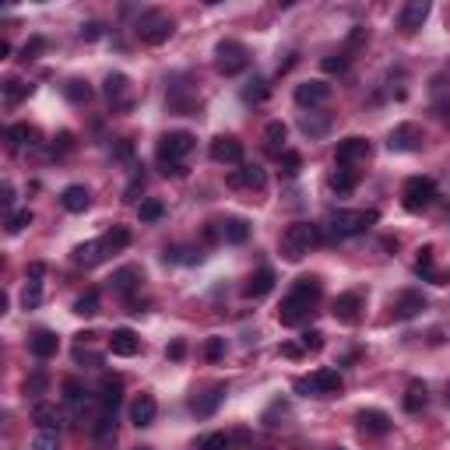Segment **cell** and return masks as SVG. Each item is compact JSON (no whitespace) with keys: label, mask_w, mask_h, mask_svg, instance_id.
<instances>
[{"label":"cell","mask_w":450,"mask_h":450,"mask_svg":"<svg viewBox=\"0 0 450 450\" xmlns=\"http://www.w3.org/2000/svg\"><path fill=\"white\" fill-rule=\"evenodd\" d=\"M317 299H320V281H317V278H296L292 292H288V296L281 299V306H278V324H285V327L303 324V320L313 313Z\"/></svg>","instance_id":"1"},{"label":"cell","mask_w":450,"mask_h":450,"mask_svg":"<svg viewBox=\"0 0 450 450\" xmlns=\"http://www.w3.org/2000/svg\"><path fill=\"white\" fill-rule=\"evenodd\" d=\"M317 243H320V229L313 222H292L285 229V236H281V254L288 261H303Z\"/></svg>","instance_id":"2"},{"label":"cell","mask_w":450,"mask_h":450,"mask_svg":"<svg viewBox=\"0 0 450 450\" xmlns=\"http://www.w3.org/2000/svg\"><path fill=\"white\" fill-rule=\"evenodd\" d=\"M376 222H380V215H376V211H331L327 229H331V236H334V240H352V236L369 232Z\"/></svg>","instance_id":"3"},{"label":"cell","mask_w":450,"mask_h":450,"mask_svg":"<svg viewBox=\"0 0 450 450\" xmlns=\"http://www.w3.org/2000/svg\"><path fill=\"white\" fill-rule=\"evenodd\" d=\"M342 387H345V380H342V373H338V369H331V366H324V369H317V373H310V376H299V380H296V394H303V398L338 394Z\"/></svg>","instance_id":"4"},{"label":"cell","mask_w":450,"mask_h":450,"mask_svg":"<svg viewBox=\"0 0 450 450\" xmlns=\"http://www.w3.org/2000/svg\"><path fill=\"white\" fill-rule=\"evenodd\" d=\"M215 67H218V74H225V78L243 74V71L250 67V53H247V46L236 43V39H222V43L215 46Z\"/></svg>","instance_id":"5"},{"label":"cell","mask_w":450,"mask_h":450,"mask_svg":"<svg viewBox=\"0 0 450 450\" xmlns=\"http://www.w3.org/2000/svg\"><path fill=\"white\" fill-rule=\"evenodd\" d=\"M169 35H173V18H169V14H162V11H145V14L137 18V39H141V43L162 46V43H169Z\"/></svg>","instance_id":"6"},{"label":"cell","mask_w":450,"mask_h":450,"mask_svg":"<svg viewBox=\"0 0 450 450\" xmlns=\"http://www.w3.org/2000/svg\"><path fill=\"white\" fill-rule=\"evenodd\" d=\"M159 162H162V169L166 166H180L183 159L193 152V134H186V130H169V134H162L159 137Z\"/></svg>","instance_id":"7"},{"label":"cell","mask_w":450,"mask_h":450,"mask_svg":"<svg viewBox=\"0 0 450 450\" xmlns=\"http://www.w3.org/2000/svg\"><path fill=\"white\" fill-rule=\"evenodd\" d=\"M437 201V183L429 176H408L401 186V204L408 211H426L429 204Z\"/></svg>","instance_id":"8"},{"label":"cell","mask_w":450,"mask_h":450,"mask_svg":"<svg viewBox=\"0 0 450 450\" xmlns=\"http://www.w3.org/2000/svg\"><path fill=\"white\" fill-rule=\"evenodd\" d=\"M208 155H211V162H218V166H243V141L232 137V134H222V137L211 141Z\"/></svg>","instance_id":"9"},{"label":"cell","mask_w":450,"mask_h":450,"mask_svg":"<svg viewBox=\"0 0 450 450\" xmlns=\"http://www.w3.org/2000/svg\"><path fill=\"white\" fill-rule=\"evenodd\" d=\"M225 183L232 186V190H264L268 186V173L257 166V162H243L240 169H232Z\"/></svg>","instance_id":"10"},{"label":"cell","mask_w":450,"mask_h":450,"mask_svg":"<svg viewBox=\"0 0 450 450\" xmlns=\"http://www.w3.org/2000/svg\"><path fill=\"white\" fill-rule=\"evenodd\" d=\"M422 141H426V134H422V127H419V123H401V127H394V130H390L387 148H390V152H419V148H422Z\"/></svg>","instance_id":"11"},{"label":"cell","mask_w":450,"mask_h":450,"mask_svg":"<svg viewBox=\"0 0 450 450\" xmlns=\"http://www.w3.org/2000/svg\"><path fill=\"white\" fill-rule=\"evenodd\" d=\"M362 159H369V141L366 137H345L334 148V166H356Z\"/></svg>","instance_id":"12"},{"label":"cell","mask_w":450,"mask_h":450,"mask_svg":"<svg viewBox=\"0 0 450 450\" xmlns=\"http://www.w3.org/2000/svg\"><path fill=\"white\" fill-rule=\"evenodd\" d=\"M426 18H429V0H408V4L401 7L398 28L412 35V32H419V28L426 25Z\"/></svg>","instance_id":"13"},{"label":"cell","mask_w":450,"mask_h":450,"mask_svg":"<svg viewBox=\"0 0 450 450\" xmlns=\"http://www.w3.org/2000/svg\"><path fill=\"white\" fill-rule=\"evenodd\" d=\"M292 99H296V106H303V109L324 106V102L331 99V85H324V81H303V85H296Z\"/></svg>","instance_id":"14"},{"label":"cell","mask_w":450,"mask_h":450,"mask_svg":"<svg viewBox=\"0 0 450 450\" xmlns=\"http://www.w3.org/2000/svg\"><path fill=\"white\" fill-rule=\"evenodd\" d=\"M334 320L338 324H359V313H362V292H342L331 306Z\"/></svg>","instance_id":"15"},{"label":"cell","mask_w":450,"mask_h":450,"mask_svg":"<svg viewBox=\"0 0 450 450\" xmlns=\"http://www.w3.org/2000/svg\"><path fill=\"white\" fill-rule=\"evenodd\" d=\"M109 352L120 356V359H130V356L141 352V338H137L130 327H116V331L109 334Z\"/></svg>","instance_id":"16"},{"label":"cell","mask_w":450,"mask_h":450,"mask_svg":"<svg viewBox=\"0 0 450 450\" xmlns=\"http://www.w3.org/2000/svg\"><path fill=\"white\" fill-rule=\"evenodd\" d=\"M225 401V383H211L204 394H197L193 401H190V408H193V415H201V419H208V415H215V408Z\"/></svg>","instance_id":"17"},{"label":"cell","mask_w":450,"mask_h":450,"mask_svg":"<svg viewBox=\"0 0 450 450\" xmlns=\"http://www.w3.org/2000/svg\"><path fill=\"white\" fill-rule=\"evenodd\" d=\"M155 415H159V401H155L152 394H137L134 405H130V422H134L137 429H145V426L155 422Z\"/></svg>","instance_id":"18"},{"label":"cell","mask_w":450,"mask_h":450,"mask_svg":"<svg viewBox=\"0 0 450 450\" xmlns=\"http://www.w3.org/2000/svg\"><path fill=\"white\" fill-rule=\"evenodd\" d=\"M356 419H359V429H362V433H373V437H383V433H390V415H387V412H380V408H362Z\"/></svg>","instance_id":"19"},{"label":"cell","mask_w":450,"mask_h":450,"mask_svg":"<svg viewBox=\"0 0 450 450\" xmlns=\"http://www.w3.org/2000/svg\"><path fill=\"white\" fill-rule=\"evenodd\" d=\"M106 254H109L106 240H91V243H81V247L74 250V264H78V268H95V264L106 261Z\"/></svg>","instance_id":"20"},{"label":"cell","mask_w":450,"mask_h":450,"mask_svg":"<svg viewBox=\"0 0 450 450\" xmlns=\"http://www.w3.org/2000/svg\"><path fill=\"white\" fill-rule=\"evenodd\" d=\"M120 398H123V383H120V376H102V383H99V405H102V412H116V405H120Z\"/></svg>","instance_id":"21"},{"label":"cell","mask_w":450,"mask_h":450,"mask_svg":"<svg viewBox=\"0 0 450 450\" xmlns=\"http://www.w3.org/2000/svg\"><path fill=\"white\" fill-rule=\"evenodd\" d=\"M271 288H274V271L261 268L257 274H250V281L243 285V296H247V299H264Z\"/></svg>","instance_id":"22"},{"label":"cell","mask_w":450,"mask_h":450,"mask_svg":"<svg viewBox=\"0 0 450 450\" xmlns=\"http://www.w3.org/2000/svg\"><path fill=\"white\" fill-rule=\"evenodd\" d=\"M28 349H32V356H35V359H53V356H57V349H60V338H57L53 331H35V334H32V342H28Z\"/></svg>","instance_id":"23"},{"label":"cell","mask_w":450,"mask_h":450,"mask_svg":"<svg viewBox=\"0 0 450 450\" xmlns=\"http://www.w3.org/2000/svg\"><path fill=\"white\" fill-rule=\"evenodd\" d=\"M109 285H113V292H120V296H130L137 285H141V268H134V264H127V268L113 271V278H109Z\"/></svg>","instance_id":"24"},{"label":"cell","mask_w":450,"mask_h":450,"mask_svg":"<svg viewBox=\"0 0 450 450\" xmlns=\"http://www.w3.org/2000/svg\"><path fill=\"white\" fill-rule=\"evenodd\" d=\"M60 204H64L71 215H81V211H85V208L91 204V193L85 190V186H81V183H71V186L60 193Z\"/></svg>","instance_id":"25"},{"label":"cell","mask_w":450,"mask_h":450,"mask_svg":"<svg viewBox=\"0 0 450 450\" xmlns=\"http://www.w3.org/2000/svg\"><path fill=\"white\" fill-rule=\"evenodd\" d=\"M285 137H288V127H285L281 120H271L268 127H264V148H268V155H278V159H281V152H288V148H285Z\"/></svg>","instance_id":"26"},{"label":"cell","mask_w":450,"mask_h":450,"mask_svg":"<svg viewBox=\"0 0 450 450\" xmlns=\"http://www.w3.org/2000/svg\"><path fill=\"white\" fill-rule=\"evenodd\" d=\"M327 183H331V190H334V193H352V190H356V183H359V173H356L352 166H334V169H331V176H327Z\"/></svg>","instance_id":"27"},{"label":"cell","mask_w":450,"mask_h":450,"mask_svg":"<svg viewBox=\"0 0 450 450\" xmlns=\"http://www.w3.org/2000/svg\"><path fill=\"white\" fill-rule=\"evenodd\" d=\"M419 310H426V299H422V292H401V296H398V303H394V317H401V320L415 317Z\"/></svg>","instance_id":"28"},{"label":"cell","mask_w":450,"mask_h":450,"mask_svg":"<svg viewBox=\"0 0 450 450\" xmlns=\"http://www.w3.org/2000/svg\"><path fill=\"white\" fill-rule=\"evenodd\" d=\"M32 422L39 426V433H57L60 429V412L53 405H35L32 408Z\"/></svg>","instance_id":"29"},{"label":"cell","mask_w":450,"mask_h":450,"mask_svg":"<svg viewBox=\"0 0 450 450\" xmlns=\"http://www.w3.org/2000/svg\"><path fill=\"white\" fill-rule=\"evenodd\" d=\"M222 240L225 243H247L250 240V222L247 218H225V225H222Z\"/></svg>","instance_id":"30"},{"label":"cell","mask_w":450,"mask_h":450,"mask_svg":"<svg viewBox=\"0 0 450 450\" xmlns=\"http://www.w3.org/2000/svg\"><path fill=\"white\" fill-rule=\"evenodd\" d=\"M426 401H429V394H426V383H408V390H405V412H422L426 408Z\"/></svg>","instance_id":"31"},{"label":"cell","mask_w":450,"mask_h":450,"mask_svg":"<svg viewBox=\"0 0 450 450\" xmlns=\"http://www.w3.org/2000/svg\"><path fill=\"white\" fill-rule=\"evenodd\" d=\"M32 137H35V130H32L28 123H11V127H7V141H11V148L32 145Z\"/></svg>","instance_id":"32"},{"label":"cell","mask_w":450,"mask_h":450,"mask_svg":"<svg viewBox=\"0 0 450 450\" xmlns=\"http://www.w3.org/2000/svg\"><path fill=\"white\" fill-rule=\"evenodd\" d=\"M137 215H141V222H159V218L166 215V204H162L159 197H148V201L137 204Z\"/></svg>","instance_id":"33"},{"label":"cell","mask_w":450,"mask_h":450,"mask_svg":"<svg viewBox=\"0 0 450 450\" xmlns=\"http://www.w3.org/2000/svg\"><path fill=\"white\" fill-rule=\"evenodd\" d=\"M28 91H32V85H25L21 78H11V81H4V99H7V106L21 102V99H25Z\"/></svg>","instance_id":"34"},{"label":"cell","mask_w":450,"mask_h":450,"mask_svg":"<svg viewBox=\"0 0 450 450\" xmlns=\"http://www.w3.org/2000/svg\"><path fill=\"white\" fill-rule=\"evenodd\" d=\"M106 247H109V254H116V250L130 247V232H127L123 225H113V229L106 232Z\"/></svg>","instance_id":"35"},{"label":"cell","mask_w":450,"mask_h":450,"mask_svg":"<svg viewBox=\"0 0 450 450\" xmlns=\"http://www.w3.org/2000/svg\"><path fill=\"white\" fill-rule=\"evenodd\" d=\"M64 95H67L74 106H85V102L91 99V89L85 85V81H78V78H74V81H67V85H64Z\"/></svg>","instance_id":"36"},{"label":"cell","mask_w":450,"mask_h":450,"mask_svg":"<svg viewBox=\"0 0 450 450\" xmlns=\"http://www.w3.org/2000/svg\"><path fill=\"white\" fill-rule=\"evenodd\" d=\"M102 91H106V99H109V102H120V99L127 95V78H123V74H109Z\"/></svg>","instance_id":"37"},{"label":"cell","mask_w":450,"mask_h":450,"mask_svg":"<svg viewBox=\"0 0 450 450\" xmlns=\"http://www.w3.org/2000/svg\"><path fill=\"white\" fill-rule=\"evenodd\" d=\"M74 313L78 317H95L99 313V292H85L74 299Z\"/></svg>","instance_id":"38"},{"label":"cell","mask_w":450,"mask_h":450,"mask_svg":"<svg viewBox=\"0 0 450 450\" xmlns=\"http://www.w3.org/2000/svg\"><path fill=\"white\" fill-rule=\"evenodd\" d=\"M64 401L71 405V408H81V401H85V387L71 376V380H64Z\"/></svg>","instance_id":"39"},{"label":"cell","mask_w":450,"mask_h":450,"mask_svg":"<svg viewBox=\"0 0 450 450\" xmlns=\"http://www.w3.org/2000/svg\"><path fill=\"white\" fill-rule=\"evenodd\" d=\"M113 429H116V412H102V415L95 419V426H91V433H95L99 440L113 437Z\"/></svg>","instance_id":"40"},{"label":"cell","mask_w":450,"mask_h":450,"mask_svg":"<svg viewBox=\"0 0 450 450\" xmlns=\"http://www.w3.org/2000/svg\"><path fill=\"white\" fill-rule=\"evenodd\" d=\"M349 57H352L349 50H345V53H331V57H324V60H320V67H324L327 74H342V71L349 67Z\"/></svg>","instance_id":"41"},{"label":"cell","mask_w":450,"mask_h":450,"mask_svg":"<svg viewBox=\"0 0 450 450\" xmlns=\"http://www.w3.org/2000/svg\"><path fill=\"white\" fill-rule=\"evenodd\" d=\"M268 81H264V78H254V81H250V85H247V89H243V99H247V102H264V99H268Z\"/></svg>","instance_id":"42"},{"label":"cell","mask_w":450,"mask_h":450,"mask_svg":"<svg viewBox=\"0 0 450 450\" xmlns=\"http://www.w3.org/2000/svg\"><path fill=\"white\" fill-rule=\"evenodd\" d=\"M229 444H232L229 433H208V437L197 444V450H229Z\"/></svg>","instance_id":"43"},{"label":"cell","mask_w":450,"mask_h":450,"mask_svg":"<svg viewBox=\"0 0 450 450\" xmlns=\"http://www.w3.org/2000/svg\"><path fill=\"white\" fill-rule=\"evenodd\" d=\"M299 127H303L310 137H324V134H327V127H331V120H313V113H310V116H303V120H299Z\"/></svg>","instance_id":"44"},{"label":"cell","mask_w":450,"mask_h":450,"mask_svg":"<svg viewBox=\"0 0 450 450\" xmlns=\"http://www.w3.org/2000/svg\"><path fill=\"white\" fill-rule=\"evenodd\" d=\"M39 303H43V285H39V281H28L25 292H21V306H25V310H35Z\"/></svg>","instance_id":"45"},{"label":"cell","mask_w":450,"mask_h":450,"mask_svg":"<svg viewBox=\"0 0 450 450\" xmlns=\"http://www.w3.org/2000/svg\"><path fill=\"white\" fill-rule=\"evenodd\" d=\"M166 261H173V264H197L201 261V250H180V247H173V250H166Z\"/></svg>","instance_id":"46"},{"label":"cell","mask_w":450,"mask_h":450,"mask_svg":"<svg viewBox=\"0 0 450 450\" xmlns=\"http://www.w3.org/2000/svg\"><path fill=\"white\" fill-rule=\"evenodd\" d=\"M278 162H281V173H285V176H296V173L303 169V155H299V152H281Z\"/></svg>","instance_id":"47"},{"label":"cell","mask_w":450,"mask_h":450,"mask_svg":"<svg viewBox=\"0 0 450 450\" xmlns=\"http://www.w3.org/2000/svg\"><path fill=\"white\" fill-rule=\"evenodd\" d=\"M25 225H32V211H28V208H21V211H14V215L7 218V232H11V236L21 232Z\"/></svg>","instance_id":"48"},{"label":"cell","mask_w":450,"mask_h":450,"mask_svg":"<svg viewBox=\"0 0 450 450\" xmlns=\"http://www.w3.org/2000/svg\"><path fill=\"white\" fill-rule=\"evenodd\" d=\"M415 271H419L422 278H437V274H433V247H422V250H419Z\"/></svg>","instance_id":"49"},{"label":"cell","mask_w":450,"mask_h":450,"mask_svg":"<svg viewBox=\"0 0 450 450\" xmlns=\"http://www.w3.org/2000/svg\"><path fill=\"white\" fill-rule=\"evenodd\" d=\"M222 356H225V338H208V342H204V359L218 362Z\"/></svg>","instance_id":"50"},{"label":"cell","mask_w":450,"mask_h":450,"mask_svg":"<svg viewBox=\"0 0 450 450\" xmlns=\"http://www.w3.org/2000/svg\"><path fill=\"white\" fill-rule=\"evenodd\" d=\"M32 450H60V440H57V433H39V437L32 440Z\"/></svg>","instance_id":"51"},{"label":"cell","mask_w":450,"mask_h":450,"mask_svg":"<svg viewBox=\"0 0 450 450\" xmlns=\"http://www.w3.org/2000/svg\"><path fill=\"white\" fill-rule=\"evenodd\" d=\"M46 383H50V380H46V373H32V376L25 380V394H43V390H46Z\"/></svg>","instance_id":"52"},{"label":"cell","mask_w":450,"mask_h":450,"mask_svg":"<svg viewBox=\"0 0 450 450\" xmlns=\"http://www.w3.org/2000/svg\"><path fill=\"white\" fill-rule=\"evenodd\" d=\"M303 349H306V352H320V349H324V334H320V331H306V334H303Z\"/></svg>","instance_id":"53"},{"label":"cell","mask_w":450,"mask_h":450,"mask_svg":"<svg viewBox=\"0 0 450 450\" xmlns=\"http://www.w3.org/2000/svg\"><path fill=\"white\" fill-rule=\"evenodd\" d=\"M71 148H74V134H67V130H64V134L57 137V145H53V152H57V155H67Z\"/></svg>","instance_id":"54"},{"label":"cell","mask_w":450,"mask_h":450,"mask_svg":"<svg viewBox=\"0 0 450 450\" xmlns=\"http://www.w3.org/2000/svg\"><path fill=\"white\" fill-rule=\"evenodd\" d=\"M43 46H46V43H43V39H39V35H35V39H32V43H25V50H21V60H35V53H39V50H43Z\"/></svg>","instance_id":"55"},{"label":"cell","mask_w":450,"mask_h":450,"mask_svg":"<svg viewBox=\"0 0 450 450\" xmlns=\"http://www.w3.org/2000/svg\"><path fill=\"white\" fill-rule=\"evenodd\" d=\"M166 356H169V359H173V362H180L183 356H186V345H183L180 338H176V342H173V345L166 349Z\"/></svg>","instance_id":"56"},{"label":"cell","mask_w":450,"mask_h":450,"mask_svg":"<svg viewBox=\"0 0 450 450\" xmlns=\"http://www.w3.org/2000/svg\"><path fill=\"white\" fill-rule=\"evenodd\" d=\"M141 186H145V180H141V176H134V180H130V186H127V193H123V197H127V201H137V193H141Z\"/></svg>","instance_id":"57"},{"label":"cell","mask_w":450,"mask_h":450,"mask_svg":"<svg viewBox=\"0 0 450 450\" xmlns=\"http://www.w3.org/2000/svg\"><path fill=\"white\" fill-rule=\"evenodd\" d=\"M99 35H102V25H99V21H89V25L81 28V39H99Z\"/></svg>","instance_id":"58"},{"label":"cell","mask_w":450,"mask_h":450,"mask_svg":"<svg viewBox=\"0 0 450 450\" xmlns=\"http://www.w3.org/2000/svg\"><path fill=\"white\" fill-rule=\"evenodd\" d=\"M281 356H288V359H299V356H303V345H292V342H285V345H281Z\"/></svg>","instance_id":"59"},{"label":"cell","mask_w":450,"mask_h":450,"mask_svg":"<svg viewBox=\"0 0 450 450\" xmlns=\"http://www.w3.org/2000/svg\"><path fill=\"white\" fill-rule=\"evenodd\" d=\"M130 155H134V145L130 141H120L116 145V159H130Z\"/></svg>","instance_id":"60"},{"label":"cell","mask_w":450,"mask_h":450,"mask_svg":"<svg viewBox=\"0 0 450 450\" xmlns=\"http://www.w3.org/2000/svg\"><path fill=\"white\" fill-rule=\"evenodd\" d=\"M43 264H28V281H39V278H43Z\"/></svg>","instance_id":"61"},{"label":"cell","mask_w":450,"mask_h":450,"mask_svg":"<svg viewBox=\"0 0 450 450\" xmlns=\"http://www.w3.org/2000/svg\"><path fill=\"white\" fill-rule=\"evenodd\" d=\"M134 450H152V447H134Z\"/></svg>","instance_id":"62"}]
</instances>
